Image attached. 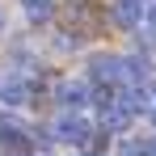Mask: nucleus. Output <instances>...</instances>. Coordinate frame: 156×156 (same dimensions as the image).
<instances>
[{"label": "nucleus", "instance_id": "obj_1", "mask_svg": "<svg viewBox=\"0 0 156 156\" xmlns=\"http://www.w3.org/2000/svg\"><path fill=\"white\" fill-rule=\"evenodd\" d=\"M55 135H59V139H84V135H89V122H84V118H59Z\"/></svg>", "mask_w": 156, "mask_h": 156}, {"label": "nucleus", "instance_id": "obj_2", "mask_svg": "<svg viewBox=\"0 0 156 156\" xmlns=\"http://www.w3.org/2000/svg\"><path fill=\"white\" fill-rule=\"evenodd\" d=\"M135 17H139V0H122V4H118V21H135Z\"/></svg>", "mask_w": 156, "mask_h": 156}, {"label": "nucleus", "instance_id": "obj_3", "mask_svg": "<svg viewBox=\"0 0 156 156\" xmlns=\"http://www.w3.org/2000/svg\"><path fill=\"white\" fill-rule=\"evenodd\" d=\"M0 97H4V101H17V97H26V84H21V80H9V84L0 89Z\"/></svg>", "mask_w": 156, "mask_h": 156}, {"label": "nucleus", "instance_id": "obj_4", "mask_svg": "<svg viewBox=\"0 0 156 156\" xmlns=\"http://www.w3.org/2000/svg\"><path fill=\"white\" fill-rule=\"evenodd\" d=\"M26 9H30V17H47L51 4H47V0H26Z\"/></svg>", "mask_w": 156, "mask_h": 156}, {"label": "nucleus", "instance_id": "obj_5", "mask_svg": "<svg viewBox=\"0 0 156 156\" xmlns=\"http://www.w3.org/2000/svg\"><path fill=\"white\" fill-rule=\"evenodd\" d=\"M152 118H156V114H152Z\"/></svg>", "mask_w": 156, "mask_h": 156}]
</instances>
